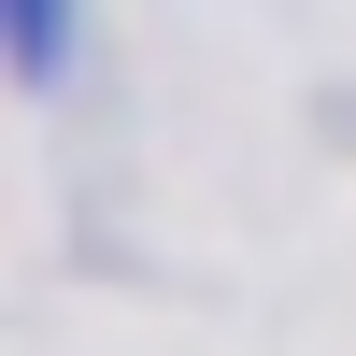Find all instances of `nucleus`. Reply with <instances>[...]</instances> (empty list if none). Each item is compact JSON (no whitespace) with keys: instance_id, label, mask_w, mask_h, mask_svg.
Returning a JSON list of instances; mask_svg holds the SVG:
<instances>
[{"instance_id":"nucleus-1","label":"nucleus","mask_w":356,"mask_h":356,"mask_svg":"<svg viewBox=\"0 0 356 356\" xmlns=\"http://www.w3.org/2000/svg\"><path fill=\"white\" fill-rule=\"evenodd\" d=\"M0 43H15V86L72 72V0H0Z\"/></svg>"}]
</instances>
